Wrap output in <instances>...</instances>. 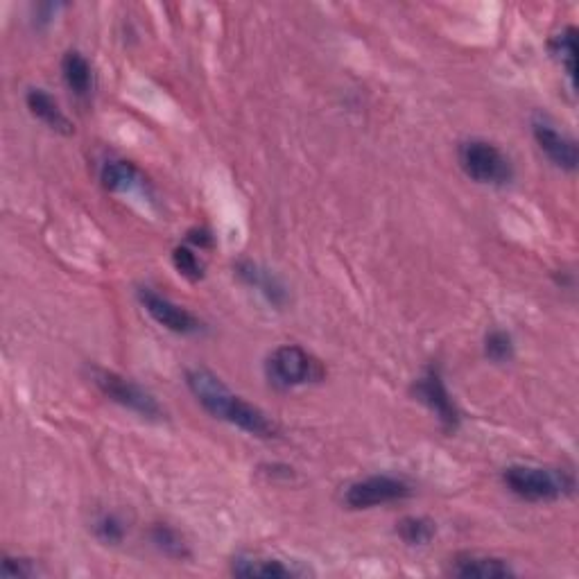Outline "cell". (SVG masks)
Wrapping results in <instances>:
<instances>
[{"label":"cell","instance_id":"3957f363","mask_svg":"<svg viewBox=\"0 0 579 579\" xmlns=\"http://www.w3.org/2000/svg\"><path fill=\"white\" fill-rule=\"evenodd\" d=\"M457 161L466 177L482 186H505L514 177L512 161L485 138H469L457 148Z\"/></svg>","mask_w":579,"mask_h":579},{"label":"cell","instance_id":"603a6c76","mask_svg":"<svg viewBox=\"0 0 579 579\" xmlns=\"http://www.w3.org/2000/svg\"><path fill=\"white\" fill-rule=\"evenodd\" d=\"M57 10H62V5H39L37 10H34L37 25H48L57 16Z\"/></svg>","mask_w":579,"mask_h":579},{"label":"cell","instance_id":"2e32d148","mask_svg":"<svg viewBox=\"0 0 579 579\" xmlns=\"http://www.w3.org/2000/svg\"><path fill=\"white\" fill-rule=\"evenodd\" d=\"M550 53L557 59L568 75L570 84L575 86V73H577V30L564 28L550 39Z\"/></svg>","mask_w":579,"mask_h":579},{"label":"cell","instance_id":"277c9868","mask_svg":"<svg viewBox=\"0 0 579 579\" xmlns=\"http://www.w3.org/2000/svg\"><path fill=\"white\" fill-rule=\"evenodd\" d=\"M265 374L274 387L290 390L322 378V365L297 344H283L274 349L265 362Z\"/></svg>","mask_w":579,"mask_h":579},{"label":"cell","instance_id":"5bb4252c","mask_svg":"<svg viewBox=\"0 0 579 579\" xmlns=\"http://www.w3.org/2000/svg\"><path fill=\"white\" fill-rule=\"evenodd\" d=\"M236 272L247 285H252L254 290L261 292V295L270 301V304H274V306L285 304V297L288 295H285L283 283L276 279L270 270H265V267L256 265L252 261H243V263L236 265Z\"/></svg>","mask_w":579,"mask_h":579},{"label":"cell","instance_id":"7a4b0ae2","mask_svg":"<svg viewBox=\"0 0 579 579\" xmlns=\"http://www.w3.org/2000/svg\"><path fill=\"white\" fill-rule=\"evenodd\" d=\"M505 487L527 503H555L575 489L573 473L534 464H512L503 471Z\"/></svg>","mask_w":579,"mask_h":579},{"label":"cell","instance_id":"6da1fadb","mask_svg":"<svg viewBox=\"0 0 579 579\" xmlns=\"http://www.w3.org/2000/svg\"><path fill=\"white\" fill-rule=\"evenodd\" d=\"M186 385L190 394L195 396V401L211 414V417L227 421L231 426L245 430L247 435L270 439L274 437L279 428L276 423L267 417V414L256 408L243 396L233 394L222 380L209 369L193 367L186 371Z\"/></svg>","mask_w":579,"mask_h":579},{"label":"cell","instance_id":"5b68a950","mask_svg":"<svg viewBox=\"0 0 579 579\" xmlns=\"http://www.w3.org/2000/svg\"><path fill=\"white\" fill-rule=\"evenodd\" d=\"M91 380L95 383V387L107 396V399L123 405V408L127 410L136 412L138 417H143V419L163 417L159 401L154 399L148 390H143L141 385L134 383V380L120 376L116 374V371L100 369V367L91 369Z\"/></svg>","mask_w":579,"mask_h":579},{"label":"cell","instance_id":"ffe728a7","mask_svg":"<svg viewBox=\"0 0 579 579\" xmlns=\"http://www.w3.org/2000/svg\"><path fill=\"white\" fill-rule=\"evenodd\" d=\"M93 532L105 543H120L125 539V525L116 514H100L93 523Z\"/></svg>","mask_w":579,"mask_h":579},{"label":"cell","instance_id":"d6986e66","mask_svg":"<svg viewBox=\"0 0 579 579\" xmlns=\"http://www.w3.org/2000/svg\"><path fill=\"white\" fill-rule=\"evenodd\" d=\"M172 265H175V270L181 276H186L190 281H200L204 276V263L200 261V256L186 245L172 249Z\"/></svg>","mask_w":579,"mask_h":579},{"label":"cell","instance_id":"ac0fdd59","mask_svg":"<svg viewBox=\"0 0 579 579\" xmlns=\"http://www.w3.org/2000/svg\"><path fill=\"white\" fill-rule=\"evenodd\" d=\"M152 541H154V546L163 552V555L177 557V559L188 557V548H186L184 539H181L179 534L168 525H154L152 527Z\"/></svg>","mask_w":579,"mask_h":579},{"label":"cell","instance_id":"8fae6325","mask_svg":"<svg viewBox=\"0 0 579 579\" xmlns=\"http://www.w3.org/2000/svg\"><path fill=\"white\" fill-rule=\"evenodd\" d=\"M451 573L457 577H480V579H503L512 577L514 568L505 559L489 557V555H457L451 564Z\"/></svg>","mask_w":579,"mask_h":579},{"label":"cell","instance_id":"9c48e42d","mask_svg":"<svg viewBox=\"0 0 579 579\" xmlns=\"http://www.w3.org/2000/svg\"><path fill=\"white\" fill-rule=\"evenodd\" d=\"M532 134H534V141H537L539 145V150L546 154L552 166H557L566 172H573L577 168L579 152H577V143L573 136L559 132V129L552 125L548 118H541V116L532 120Z\"/></svg>","mask_w":579,"mask_h":579},{"label":"cell","instance_id":"44dd1931","mask_svg":"<svg viewBox=\"0 0 579 579\" xmlns=\"http://www.w3.org/2000/svg\"><path fill=\"white\" fill-rule=\"evenodd\" d=\"M485 353L489 360L507 362L514 356V342L505 331H491L485 340Z\"/></svg>","mask_w":579,"mask_h":579},{"label":"cell","instance_id":"7c38bea8","mask_svg":"<svg viewBox=\"0 0 579 579\" xmlns=\"http://www.w3.org/2000/svg\"><path fill=\"white\" fill-rule=\"evenodd\" d=\"M25 105H28L30 114L34 118L41 120V123L46 125L48 129H53V132L66 134V136L75 132L73 123L68 120V116L62 111V107L57 105V100L50 93L43 91V89H30L28 95H25Z\"/></svg>","mask_w":579,"mask_h":579},{"label":"cell","instance_id":"4fadbf2b","mask_svg":"<svg viewBox=\"0 0 579 579\" xmlns=\"http://www.w3.org/2000/svg\"><path fill=\"white\" fill-rule=\"evenodd\" d=\"M102 186L114 193H145L148 188V179L141 175L134 163L123 159H111L102 166Z\"/></svg>","mask_w":579,"mask_h":579},{"label":"cell","instance_id":"e0dca14e","mask_svg":"<svg viewBox=\"0 0 579 579\" xmlns=\"http://www.w3.org/2000/svg\"><path fill=\"white\" fill-rule=\"evenodd\" d=\"M399 537L408 543V546H428L435 539L437 525L426 516H405L396 527Z\"/></svg>","mask_w":579,"mask_h":579},{"label":"cell","instance_id":"8992f818","mask_svg":"<svg viewBox=\"0 0 579 579\" xmlns=\"http://www.w3.org/2000/svg\"><path fill=\"white\" fill-rule=\"evenodd\" d=\"M412 496L408 482L396 475H369L365 480L353 482L344 491V503L351 509H371L380 505L399 503Z\"/></svg>","mask_w":579,"mask_h":579},{"label":"cell","instance_id":"9a60e30c","mask_svg":"<svg viewBox=\"0 0 579 579\" xmlns=\"http://www.w3.org/2000/svg\"><path fill=\"white\" fill-rule=\"evenodd\" d=\"M62 77L68 86V91L77 98H86L93 91V68L82 53L68 50L62 59Z\"/></svg>","mask_w":579,"mask_h":579},{"label":"cell","instance_id":"52a82bcc","mask_svg":"<svg viewBox=\"0 0 579 579\" xmlns=\"http://www.w3.org/2000/svg\"><path fill=\"white\" fill-rule=\"evenodd\" d=\"M412 392L417 396V401H421L426 408L435 414L437 421L442 423V428L446 432H455L460 428L462 414L457 403L453 401L451 392L446 390L444 378L439 374V369L430 367L426 369V374L417 378V383L412 385Z\"/></svg>","mask_w":579,"mask_h":579},{"label":"cell","instance_id":"ba28073f","mask_svg":"<svg viewBox=\"0 0 579 579\" xmlns=\"http://www.w3.org/2000/svg\"><path fill=\"white\" fill-rule=\"evenodd\" d=\"M138 301H141L145 313H148L154 322L163 328H168V331H172V333L195 335V333L202 331L200 319H197L184 306H179V304H175V301H170L168 297L159 295L157 290L138 288Z\"/></svg>","mask_w":579,"mask_h":579},{"label":"cell","instance_id":"7402d4cb","mask_svg":"<svg viewBox=\"0 0 579 579\" xmlns=\"http://www.w3.org/2000/svg\"><path fill=\"white\" fill-rule=\"evenodd\" d=\"M0 575L7 579H16V577H37L39 568L34 566L32 559H23V557H3V564H0Z\"/></svg>","mask_w":579,"mask_h":579},{"label":"cell","instance_id":"30bf717a","mask_svg":"<svg viewBox=\"0 0 579 579\" xmlns=\"http://www.w3.org/2000/svg\"><path fill=\"white\" fill-rule=\"evenodd\" d=\"M231 573L238 577H297L308 570L285 564L283 559L263 555H238L231 561Z\"/></svg>","mask_w":579,"mask_h":579}]
</instances>
